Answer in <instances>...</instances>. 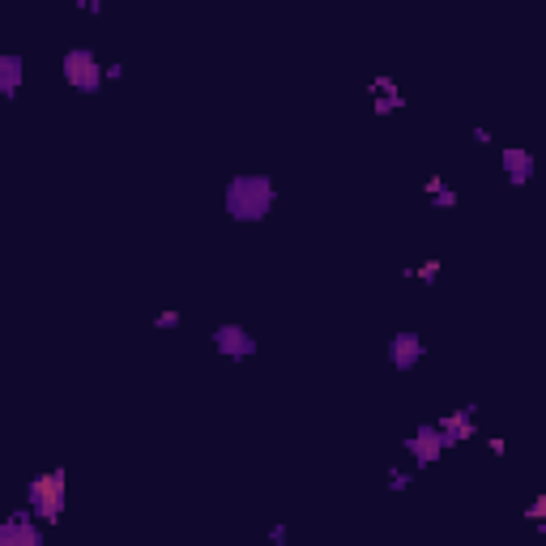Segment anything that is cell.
<instances>
[{"label": "cell", "mask_w": 546, "mask_h": 546, "mask_svg": "<svg viewBox=\"0 0 546 546\" xmlns=\"http://www.w3.org/2000/svg\"><path fill=\"white\" fill-rule=\"evenodd\" d=\"M367 99H372V111H376V120L401 116V111L410 107V94H406V86H401L393 73H376L372 82H367Z\"/></svg>", "instance_id": "8"}, {"label": "cell", "mask_w": 546, "mask_h": 546, "mask_svg": "<svg viewBox=\"0 0 546 546\" xmlns=\"http://www.w3.org/2000/svg\"><path fill=\"white\" fill-rule=\"evenodd\" d=\"M423 197H427L431 210H440V214H453L457 205H461V192H457V184H453V180H444L440 171H431L427 180H423Z\"/></svg>", "instance_id": "11"}, {"label": "cell", "mask_w": 546, "mask_h": 546, "mask_svg": "<svg viewBox=\"0 0 546 546\" xmlns=\"http://www.w3.org/2000/svg\"><path fill=\"white\" fill-rule=\"evenodd\" d=\"M440 273H444V261H440V256H427V261L401 269V278H406V282H419V286H436Z\"/></svg>", "instance_id": "13"}, {"label": "cell", "mask_w": 546, "mask_h": 546, "mask_svg": "<svg viewBox=\"0 0 546 546\" xmlns=\"http://www.w3.org/2000/svg\"><path fill=\"white\" fill-rule=\"evenodd\" d=\"M60 77H64V86H69V90L94 99V94L107 86V64H103V56L94 52V47L77 43V47H69V52L60 56Z\"/></svg>", "instance_id": "3"}, {"label": "cell", "mask_w": 546, "mask_h": 546, "mask_svg": "<svg viewBox=\"0 0 546 546\" xmlns=\"http://www.w3.org/2000/svg\"><path fill=\"white\" fill-rule=\"evenodd\" d=\"M265 538H269V546H291V525H286V521H273V525L265 529Z\"/></svg>", "instance_id": "17"}, {"label": "cell", "mask_w": 546, "mask_h": 546, "mask_svg": "<svg viewBox=\"0 0 546 546\" xmlns=\"http://www.w3.org/2000/svg\"><path fill=\"white\" fill-rule=\"evenodd\" d=\"M521 517H525L529 525H534L538 534H546V495H534V500L525 504V512H521Z\"/></svg>", "instance_id": "15"}, {"label": "cell", "mask_w": 546, "mask_h": 546, "mask_svg": "<svg viewBox=\"0 0 546 546\" xmlns=\"http://www.w3.org/2000/svg\"><path fill=\"white\" fill-rule=\"evenodd\" d=\"M116 82H124V64L120 60H107V86H116Z\"/></svg>", "instance_id": "21"}, {"label": "cell", "mask_w": 546, "mask_h": 546, "mask_svg": "<svg viewBox=\"0 0 546 546\" xmlns=\"http://www.w3.org/2000/svg\"><path fill=\"white\" fill-rule=\"evenodd\" d=\"M278 205V184H273L269 171H235L227 184H222V214L239 227H256L265 222Z\"/></svg>", "instance_id": "1"}, {"label": "cell", "mask_w": 546, "mask_h": 546, "mask_svg": "<svg viewBox=\"0 0 546 546\" xmlns=\"http://www.w3.org/2000/svg\"><path fill=\"white\" fill-rule=\"evenodd\" d=\"M384 487H389L393 495L410 491V487H414V465H389V474H384Z\"/></svg>", "instance_id": "14"}, {"label": "cell", "mask_w": 546, "mask_h": 546, "mask_svg": "<svg viewBox=\"0 0 546 546\" xmlns=\"http://www.w3.org/2000/svg\"><path fill=\"white\" fill-rule=\"evenodd\" d=\"M184 325V312L180 308H163V312H154V329L158 333H175Z\"/></svg>", "instance_id": "16"}, {"label": "cell", "mask_w": 546, "mask_h": 546, "mask_svg": "<svg viewBox=\"0 0 546 546\" xmlns=\"http://www.w3.org/2000/svg\"><path fill=\"white\" fill-rule=\"evenodd\" d=\"M384 359H389L393 372L401 376H410L414 367H423L427 359V342H423V333L419 329H397L389 342H384Z\"/></svg>", "instance_id": "6"}, {"label": "cell", "mask_w": 546, "mask_h": 546, "mask_svg": "<svg viewBox=\"0 0 546 546\" xmlns=\"http://www.w3.org/2000/svg\"><path fill=\"white\" fill-rule=\"evenodd\" d=\"M26 86V56L22 52H0V99H18Z\"/></svg>", "instance_id": "12"}, {"label": "cell", "mask_w": 546, "mask_h": 546, "mask_svg": "<svg viewBox=\"0 0 546 546\" xmlns=\"http://www.w3.org/2000/svg\"><path fill=\"white\" fill-rule=\"evenodd\" d=\"M500 167H504V184L508 188H529L538 175V154L525 146H504L500 150Z\"/></svg>", "instance_id": "10"}, {"label": "cell", "mask_w": 546, "mask_h": 546, "mask_svg": "<svg viewBox=\"0 0 546 546\" xmlns=\"http://www.w3.org/2000/svg\"><path fill=\"white\" fill-rule=\"evenodd\" d=\"M43 521L35 517V508L22 504L0 521V546H43Z\"/></svg>", "instance_id": "7"}, {"label": "cell", "mask_w": 546, "mask_h": 546, "mask_svg": "<svg viewBox=\"0 0 546 546\" xmlns=\"http://www.w3.org/2000/svg\"><path fill=\"white\" fill-rule=\"evenodd\" d=\"M77 9H82L86 18H103V0H77Z\"/></svg>", "instance_id": "20"}, {"label": "cell", "mask_w": 546, "mask_h": 546, "mask_svg": "<svg viewBox=\"0 0 546 546\" xmlns=\"http://www.w3.org/2000/svg\"><path fill=\"white\" fill-rule=\"evenodd\" d=\"M401 448H406V457H410L414 470H431V465H440V461H444V453H448L444 431H440V423H436V419H427V423L414 427L410 436L401 440Z\"/></svg>", "instance_id": "5"}, {"label": "cell", "mask_w": 546, "mask_h": 546, "mask_svg": "<svg viewBox=\"0 0 546 546\" xmlns=\"http://www.w3.org/2000/svg\"><path fill=\"white\" fill-rule=\"evenodd\" d=\"M470 141H474V146H495L491 128H483V124H474V128H470Z\"/></svg>", "instance_id": "19"}, {"label": "cell", "mask_w": 546, "mask_h": 546, "mask_svg": "<svg viewBox=\"0 0 546 546\" xmlns=\"http://www.w3.org/2000/svg\"><path fill=\"white\" fill-rule=\"evenodd\" d=\"M440 431H444V444H448V453L461 444H474L478 440V406L470 401V406H457V410H444L440 414Z\"/></svg>", "instance_id": "9"}, {"label": "cell", "mask_w": 546, "mask_h": 546, "mask_svg": "<svg viewBox=\"0 0 546 546\" xmlns=\"http://www.w3.org/2000/svg\"><path fill=\"white\" fill-rule=\"evenodd\" d=\"M210 346L218 350L222 359L231 363H248L261 355V342H256V333L248 325H239V320H222V325L210 329Z\"/></svg>", "instance_id": "4"}, {"label": "cell", "mask_w": 546, "mask_h": 546, "mask_svg": "<svg viewBox=\"0 0 546 546\" xmlns=\"http://www.w3.org/2000/svg\"><path fill=\"white\" fill-rule=\"evenodd\" d=\"M26 504L35 508V517L52 529V525H60V517L69 512V470H43V474H35L26 483Z\"/></svg>", "instance_id": "2"}, {"label": "cell", "mask_w": 546, "mask_h": 546, "mask_svg": "<svg viewBox=\"0 0 546 546\" xmlns=\"http://www.w3.org/2000/svg\"><path fill=\"white\" fill-rule=\"evenodd\" d=\"M483 444H487V453H491L495 461H500V457H508V440H504V436H487Z\"/></svg>", "instance_id": "18"}]
</instances>
